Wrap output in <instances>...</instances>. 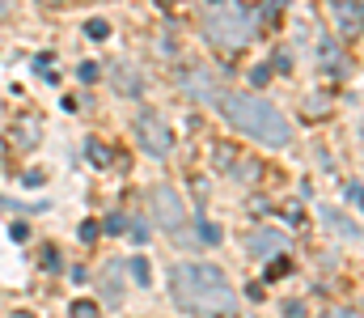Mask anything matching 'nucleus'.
I'll return each mask as SVG.
<instances>
[{
  "label": "nucleus",
  "instance_id": "4",
  "mask_svg": "<svg viewBox=\"0 0 364 318\" xmlns=\"http://www.w3.org/2000/svg\"><path fill=\"white\" fill-rule=\"evenodd\" d=\"M149 208H153V225H157L161 233H170V238H186V204H182L178 187H170V183L153 187Z\"/></svg>",
  "mask_w": 364,
  "mask_h": 318
},
{
  "label": "nucleus",
  "instance_id": "17",
  "mask_svg": "<svg viewBox=\"0 0 364 318\" xmlns=\"http://www.w3.org/2000/svg\"><path fill=\"white\" fill-rule=\"evenodd\" d=\"M199 225H203V229H199L203 242H220V229H216V225H208V221H199Z\"/></svg>",
  "mask_w": 364,
  "mask_h": 318
},
{
  "label": "nucleus",
  "instance_id": "10",
  "mask_svg": "<svg viewBox=\"0 0 364 318\" xmlns=\"http://www.w3.org/2000/svg\"><path fill=\"white\" fill-rule=\"evenodd\" d=\"M322 221H326V225H331L335 233H343V238H352V242L360 238V225H356V221H348L343 212H335V208H322Z\"/></svg>",
  "mask_w": 364,
  "mask_h": 318
},
{
  "label": "nucleus",
  "instance_id": "21",
  "mask_svg": "<svg viewBox=\"0 0 364 318\" xmlns=\"http://www.w3.org/2000/svg\"><path fill=\"white\" fill-rule=\"evenodd\" d=\"M102 229H106V233H123V216H110V221H106Z\"/></svg>",
  "mask_w": 364,
  "mask_h": 318
},
{
  "label": "nucleus",
  "instance_id": "9",
  "mask_svg": "<svg viewBox=\"0 0 364 318\" xmlns=\"http://www.w3.org/2000/svg\"><path fill=\"white\" fill-rule=\"evenodd\" d=\"M335 26L343 30V34H360V0H348V4H335Z\"/></svg>",
  "mask_w": 364,
  "mask_h": 318
},
{
  "label": "nucleus",
  "instance_id": "7",
  "mask_svg": "<svg viewBox=\"0 0 364 318\" xmlns=\"http://www.w3.org/2000/svg\"><path fill=\"white\" fill-rule=\"evenodd\" d=\"M246 250H250L255 259H275V255L288 250V238H284L279 229H250V233H246Z\"/></svg>",
  "mask_w": 364,
  "mask_h": 318
},
{
  "label": "nucleus",
  "instance_id": "25",
  "mask_svg": "<svg viewBox=\"0 0 364 318\" xmlns=\"http://www.w3.org/2000/svg\"><path fill=\"white\" fill-rule=\"evenodd\" d=\"M157 4H161V9H170V4H174V0H157Z\"/></svg>",
  "mask_w": 364,
  "mask_h": 318
},
{
  "label": "nucleus",
  "instance_id": "13",
  "mask_svg": "<svg viewBox=\"0 0 364 318\" xmlns=\"http://www.w3.org/2000/svg\"><path fill=\"white\" fill-rule=\"evenodd\" d=\"M288 272H292V263H288L284 255H275V263L267 267V280H279V276H288Z\"/></svg>",
  "mask_w": 364,
  "mask_h": 318
},
{
  "label": "nucleus",
  "instance_id": "5",
  "mask_svg": "<svg viewBox=\"0 0 364 318\" xmlns=\"http://www.w3.org/2000/svg\"><path fill=\"white\" fill-rule=\"evenodd\" d=\"M136 140L144 144L149 157H170V149H174V132H170V123L157 110H140L136 115Z\"/></svg>",
  "mask_w": 364,
  "mask_h": 318
},
{
  "label": "nucleus",
  "instance_id": "23",
  "mask_svg": "<svg viewBox=\"0 0 364 318\" xmlns=\"http://www.w3.org/2000/svg\"><path fill=\"white\" fill-rule=\"evenodd\" d=\"M9 13H13V0H0V21H4Z\"/></svg>",
  "mask_w": 364,
  "mask_h": 318
},
{
  "label": "nucleus",
  "instance_id": "24",
  "mask_svg": "<svg viewBox=\"0 0 364 318\" xmlns=\"http://www.w3.org/2000/svg\"><path fill=\"white\" fill-rule=\"evenodd\" d=\"M38 4H47V9H60V4H64V0H38Z\"/></svg>",
  "mask_w": 364,
  "mask_h": 318
},
{
  "label": "nucleus",
  "instance_id": "11",
  "mask_svg": "<svg viewBox=\"0 0 364 318\" xmlns=\"http://www.w3.org/2000/svg\"><path fill=\"white\" fill-rule=\"evenodd\" d=\"M102 293H110V302L123 297V263H110L106 276H102Z\"/></svg>",
  "mask_w": 364,
  "mask_h": 318
},
{
  "label": "nucleus",
  "instance_id": "19",
  "mask_svg": "<svg viewBox=\"0 0 364 318\" xmlns=\"http://www.w3.org/2000/svg\"><path fill=\"white\" fill-rule=\"evenodd\" d=\"M284 314H288V318H305V306H301V302H288V306H284Z\"/></svg>",
  "mask_w": 364,
  "mask_h": 318
},
{
  "label": "nucleus",
  "instance_id": "18",
  "mask_svg": "<svg viewBox=\"0 0 364 318\" xmlns=\"http://www.w3.org/2000/svg\"><path fill=\"white\" fill-rule=\"evenodd\" d=\"M132 272H136L140 285H149V263H144V259H132Z\"/></svg>",
  "mask_w": 364,
  "mask_h": 318
},
{
  "label": "nucleus",
  "instance_id": "15",
  "mask_svg": "<svg viewBox=\"0 0 364 318\" xmlns=\"http://www.w3.org/2000/svg\"><path fill=\"white\" fill-rule=\"evenodd\" d=\"M322 318H360V310L356 306H335V310H326Z\"/></svg>",
  "mask_w": 364,
  "mask_h": 318
},
{
  "label": "nucleus",
  "instance_id": "2",
  "mask_svg": "<svg viewBox=\"0 0 364 318\" xmlns=\"http://www.w3.org/2000/svg\"><path fill=\"white\" fill-rule=\"evenodd\" d=\"M216 106H220L225 123H233L237 132H246L250 140H259V144H267V149H284V144L292 140L288 119H284L267 98H259V94H246V90H220Z\"/></svg>",
  "mask_w": 364,
  "mask_h": 318
},
{
  "label": "nucleus",
  "instance_id": "3",
  "mask_svg": "<svg viewBox=\"0 0 364 318\" xmlns=\"http://www.w3.org/2000/svg\"><path fill=\"white\" fill-rule=\"evenodd\" d=\"M203 30H208V38L220 43V47H246V43L255 38L259 21H255V13H250L246 4L229 0V4H216V9H212V17H208Z\"/></svg>",
  "mask_w": 364,
  "mask_h": 318
},
{
  "label": "nucleus",
  "instance_id": "20",
  "mask_svg": "<svg viewBox=\"0 0 364 318\" xmlns=\"http://www.w3.org/2000/svg\"><path fill=\"white\" fill-rule=\"evenodd\" d=\"M81 238H85V242L97 238V221H85V225H81Z\"/></svg>",
  "mask_w": 364,
  "mask_h": 318
},
{
  "label": "nucleus",
  "instance_id": "6",
  "mask_svg": "<svg viewBox=\"0 0 364 318\" xmlns=\"http://www.w3.org/2000/svg\"><path fill=\"white\" fill-rule=\"evenodd\" d=\"M182 90H186L195 102H208V106H216V98H220V81H216L208 68H186V73H182Z\"/></svg>",
  "mask_w": 364,
  "mask_h": 318
},
{
  "label": "nucleus",
  "instance_id": "14",
  "mask_svg": "<svg viewBox=\"0 0 364 318\" xmlns=\"http://www.w3.org/2000/svg\"><path fill=\"white\" fill-rule=\"evenodd\" d=\"M90 161H93V166H106V161H110V153H106V144H102V140H90Z\"/></svg>",
  "mask_w": 364,
  "mask_h": 318
},
{
  "label": "nucleus",
  "instance_id": "12",
  "mask_svg": "<svg viewBox=\"0 0 364 318\" xmlns=\"http://www.w3.org/2000/svg\"><path fill=\"white\" fill-rule=\"evenodd\" d=\"M73 318H102V310H97V302H90V297H81V302H73V310H68Z\"/></svg>",
  "mask_w": 364,
  "mask_h": 318
},
{
  "label": "nucleus",
  "instance_id": "8",
  "mask_svg": "<svg viewBox=\"0 0 364 318\" xmlns=\"http://www.w3.org/2000/svg\"><path fill=\"white\" fill-rule=\"evenodd\" d=\"M110 77H114V85H119V94L123 98H140L144 94V73L140 68H132V64H110Z\"/></svg>",
  "mask_w": 364,
  "mask_h": 318
},
{
  "label": "nucleus",
  "instance_id": "16",
  "mask_svg": "<svg viewBox=\"0 0 364 318\" xmlns=\"http://www.w3.org/2000/svg\"><path fill=\"white\" fill-rule=\"evenodd\" d=\"M85 34H90V38H97V43H102V38L110 34V26H106V21H90V26H85Z\"/></svg>",
  "mask_w": 364,
  "mask_h": 318
},
{
  "label": "nucleus",
  "instance_id": "1",
  "mask_svg": "<svg viewBox=\"0 0 364 318\" xmlns=\"http://www.w3.org/2000/svg\"><path fill=\"white\" fill-rule=\"evenodd\" d=\"M170 297L182 314L195 318H229L237 310V293H233L229 276L212 263H174Z\"/></svg>",
  "mask_w": 364,
  "mask_h": 318
},
{
  "label": "nucleus",
  "instance_id": "26",
  "mask_svg": "<svg viewBox=\"0 0 364 318\" xmlns=\"http://www.w3.org/2000/svg\"><path fill=\"white\" fill-rule=\"evenodd\" d=\"M13 318H30V314H26V310H21V314H13Z\"/></svg>",
  "mask_w": 364,
  "mask_h": 318
},
{
  "label": "nucleus",
  "instance_id": "22",
  "mask_svg": "<svg viewBox=\"0 0 364 318\" xmlns=\"http://www.w3.org/2000/svg\"><path fill=\"white\" fill-rule=\"evenodd\" d=\"M81 81H97V64H81Z\"/></svg>",
  "mask_w": 364,
  "mask_h": 318
}]
</instances>
